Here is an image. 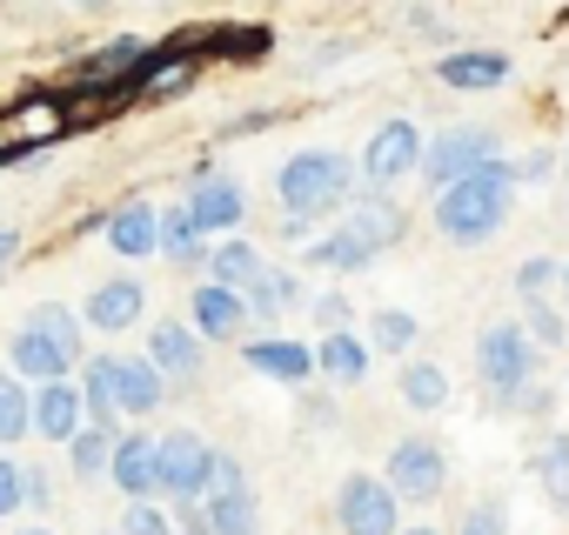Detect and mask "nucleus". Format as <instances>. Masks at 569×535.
I'll return each mask as SVG.
<instances>
[{
	"label": "nucleus",
	"mask_w": 569,
	"mask_h": 535,
	"mask_svg": "<svg viewBox=\"0 0 569 535\" xmlns=\"http://www.w3.org/2000/svg\"><path fill=\"white\" fill-rule=\"evenodd\" d=\"M509 208H516V174H509V161L496 154V161L469 168L462 181L436 188L429 221H436L442 241H456V248H482V241H496V234L509 228Z\"/></svg>",
	"instance_id": "obj_1"
},
{
	"label": "nucleus",
	"mask_w": 569,
	"mask_h": 535,
	"mask_svg": "<svg viewBox=\"0 0 569 535\" xmlns=\"http://www.w3.org/2000/svg\"><path fill=\"white\" fill-rule=\"evenodd\" d=\"M274 194L289 214L302 221H322V214H342V201L356 194V161L336 154V148H302L274 168Z\"/></svg>",
	"instance_id": "obj_2"
},
{
	"label": "nucleus",
	"mask_w": 569,
	"mask_h": 535,
	"mask_svg": "<svg viewBox=\"0 0 569 535\" xmlns=\"http://www.w3.org/2000/svg\"><path fill=\"white\" fill-rule=\"evenodd\" d=\"M536 375H542V349L529 342L522 322H489L476 335V382H482L489 408H516L522 388H536Z\"/></svg>",
	"instance_id": "obj_3"
},
{
	"label": "nucleus",
	"mask_w": 569,
	"mask_h": 535,
	"mask_svg": "<svg viewBox=\"0 0 569 535\" xmlns=\"http://www.w3.org/2000/svg\"><path fill=\"white\" fill-rule=\"evenodd\" d=\"M148 54H154V41H141V34H121V41L81 54L61 81V101H128L134 81L148 74Z\"/></svg>",
	"instance_id": "obj_4"
},
{
	"label": "nucleus",
	"mask_w": 569,
	"mask_h": 535,
	"mask_svg": "<svg viewBox=\"0 0 569 535\" xmlns=\"http://www.w3.org/2000/svg\"><path fill=\"white\" fill-rule=\"evenodd\" d=\"M201 535H261V502H254V482L248 468L214 448V468H208V488H201Z\"/></svg>",
	"instance_id": "obj_5"
},
{
	"label": "nucleus",
	"mask_w": 569,
	"mask_h": 535,
	"mask_svg": "<svg viewBox=\"0 0 569 535\" xmlns=\"http://www.w3.org/2000/svg\"><path fill=\"white\" fill-rule=\"evenodd\" d=\"M416 168H422V128H416L409 114H396V121H382V128L369 134V148L356 154V188L396 194Z\"/></svg>",
	"instance_id": "obj_6"
},
{
	"label": "nucleus",
	"mask_w": 569,
	"mask_h": 535,
	"mask_svg": "<svg viewBox=\"0 0 569 535\" xmlns=\"http://www.w3.org/2000/svg\"><path fill=\"white\" fill-rule=\"evenodd\" d=\"M208 468H214V442H201L194 428L154 435V495L161 502H201Z\"/></svg>",
	"instance_id": "obj_7"
},
{
	"label": "nucleus",
	"mask_w": 569,
	"mask_h": 535,
	"mask_svg": "<svg viewBox=\"0 0 569 535\" xmlns=\"http://www.w3.org/2000/svg\"><path fill=\"white\" fill-rule=\"evenodd\" d=\"M496 154H502V134L469 121V128H442L436 141H422V168H416V174H422L429 188H449V181H462L469 168H482V161H496Z\"/></svg>",
	"instance_id": "obj_8"
},
{
	"label": "nucleus",
	"mask_w": 569,
	"mask_h": 535,
	"mask_svg": "<svg viewBox=\"0 0 569 535\" xmlns=\"http://www.w3.org/2000/svg\"><path fill=\"white\" fill-rule=\"evenodd\" d=\"M382 482L396 488V502H436V495L449 488V455H442V442H436V435H402V442L389 448Z\"/></svg>",
	"instance_id": "obj_9"
},
{
	"label": "nucleus",
	"mask_w": 569,
	"mask_h": 535,
	"mask_svg": "<svg viewBox=\"0 0 569 535\" xmlns=\"http://www.w3.org/2000/svg\"><path fill=\"white\" fill-rule=\"evenodd\" d=\"M336 522H342V535H396L402 528V502H396V488L382 475L356 468L336 488Z\"/></svg>",
	"instance_id": "obj_10"
},
{
	"label": "nucleus",
	"mask_w": 569,
	"mask_h": 535,
	"mask_svg": "<svg viewBox=\"0 0 569 535\" xmlns=\"http://www.w3.org/2000/svg\"><path fill=\"white\" fill-rule=\"evenodd\" d=\"M188 221L201 228V234H234L241 228V214H248V194H241V181L234 174H221L214 161H201L194 168V181H188Z\"/></svg>",
	"instance_id": "obj_11"
},
{
	"label": "nucleus",
	"mask_w": 569,
	"mask_h": 535,
	"mask_svg": "<svg viewBox=\"0 0 569 535\" xmlns=\"http://www.w3.org/2000/svg\"><path fill=\"white\" fill-rule=\"evenodd\" d=\"M108 395H114V415L121 422H141L168 402V382L148 355H108Z\"/></svg>",
	"instance_id": "obj_12"
},
{
	"label": "nucleus",
	"mask_w": 569,
	"mask_h": 535,
	"mask_svg": "<svg viewBox=\"0 0 569 535\" xmlns=\"http://www.w3.org/2000/svg\"><path fill=\"white\" fill-rule=\"evenodd\" d=\"M241 362H248L254 375L281 382V388L316 382V349H309V342H289V335H254V342H241Z\"/></svg>",
	"instance_id": "obj_13"
},
{
	"label": "nucleus",
	"mask_w": 569,
	"mask_h": 535,
	"mask_svg": "<svg viewBox=\"0 0 569 535\" xmlns=\"http://www.w3.org/2000/svg\"><path fill=\"white\" fill-rule=\"evenodd\" d=\"M342 208H349V214H342V228H349V234H362L376 254H382V248H396V241L409 234V208H402L396 194H369V188H356Z\"/></svg>",
	"instance_id": "obj_14"
},
{
	"label": "nucleus",
	"mask_w": 569,
	"mask_h": 535,
	"mask_svg": "<svg viewBox=\"0 0 569 535\" xmlns=\"http://www.w3.org/2000/svg\"><path fill=\"white\" fill-rule=\"evenodd\" d=\"M101 234H108V248L121 261H148L154 241H161V208L154 201H121V208L101 214Z\"/></svg>",
	"instance_id": "obj_15"
},
{
	"label": "nucleus",
	"mask_w": 569,
	"mask_h": 535,
	"mask_svg": "<svg viewBox=\"0 0 569 535\" xmlns=\"http://www.w3.org/2000/svg\"><path fill=\"white\" fill-rule=\"evenodd\" d=\"M141 315H148V289H141L134 275H108V282L88 295V329H94V335H128Z\"/></svg>",
	"instance_id": "obj_16"
},
{
	"label": "nucleus",
	"mask_w": 569,
	"mask_h": 535,
	"mask_svg": "<svg viewBox=\"0 0 569 535\" xmlns=\"http://www.w3.org/2000/svg\"><path fill=\"white\" fill-rule=\"evenodd\" d=\"M108 482H114L128 502H148V495H154V435L121 428L114 448H108ZM154 502H161V495H154Z\"/></svg>",
	"instance_id": "obj_17"
},
{
	"label": "nucleus",
	"mask_w": 569,
	"mask_h": 535,
	"mask_svg": "<svg viewBox=\"0 0 569 535\" xmlns=\"http://www.w3.org/2000/svg\"><path fill=\"white\" fill-rule=\"evenodd\" d=\"M509 54H496V48H462V54H436V81L442 88H456V94H489V88H502L509 81Z\"/></svg>",
	"instance_id": "obj_18"
},
{
	"label": "nucleus",
	"mask_w": 569,
	"mask_h": 535,
	"mask_svg": "<svg viewBox=\"0 0 569 535\" xmlns=\"http://www.w3.org/2000/svg\"><path fill=\"white\" fill-rule=\"evenodd\" d=\"M188 329H194L201 342H241V329H248V302H241L234 289L201 282L194 302H188Z\"/></svg>",
	"instance_id": "obj_19"
},
{
	"label": "nucleus",
	"mask_w": 569,
	"mask_h": 535,
	"mask_svg": "<svg viewBox=\"0 0 569 535\" xmlns=\"http://www.w3.org/2000/svg\"><path fill=\"white\" fill-rule=\"evenodd\" d=\"M201 355H208V342L188 322H154L148 329V362L161 369V382H194L201 375Z\"/></svg>",
	"instance_id": "obj_20"
},
{
	"label": "nucleus",
	"mask_w": 569,
	"mask_h": 535,
	"mask_svg": "<svg viewBox=\"0 0 569 535\" xmlns=\"http://www.w3.org/2000/svg\"><path fill=\"white\" fill-rule=\"evenodd\" d=\"M302 268H316V275H362V268H376V248L336 221L329 234H316V241L302 248Z\"/></svg>",
	"instance_id": "obj_21"
},
{
	"label": "nucleus",
	"mask_w": 569,
	"mask_h": 535,
	"mask_svg": "<svg viewBox=\"0 0 569 535\" xmlns=\"http://www.w3.org/2000/svg\"><path fill=\"white\" fill-rule=\"evenodd\" d=\"M369 369H376V349H369L356 329H336V335H322V342H316V375H329L336 388L369 382Z\"/></svg>",
	"instance_id": "obj_22"
},
{
	"label": "nucleus",
	"mask_w": 569,
	"mask_h": 535,
	"mask_svg": "<svg viewBox=\"0 0 569 535\" xmlns=\"http://www.w3.org/2000/svg\"><path fill=\"white\" fill-rule=\"evenodd\" d=\"M8 369H14L28 388H41V382H68V375H74V362H68L48 335H34V329H14V342H8Z\"/></svg>",
	"instance_id": "obj_23"
},
{
	"label": "nucleus",
	"mask_w": 569,
	"mask_h": 535,
	"mask_svg": "<svg viewBox=\"0 0 569 535\" xmlns=\"http://www.w3.org/2000/svg\"><path fill=\"white\" fill-rule=\"evenodd\" d=\"M28 422H34L41 442H68V435L81 428V395H74V382H41L34 402H28Z\"/></svg>",
	"instance_id": "obj_24"
},
{
	"label": "nucleus",
	"mask_w": 569,
	"mask_h": 535,
	"mask_svg": "<svg viewBox=\"0 0 569 535\" xmlns=\"http://www.w3.org/2000/svg\"><path fill=\"white\" fill-rule=\"evenodd\" d=\"M241 302H248V322H281L302 302V275L296 268H261V275L241 289Z\"/></svg>",
	"instance_id": "obj_25"
},
{
	"label": "nucleus",
	"mask_w": 569,
	"mask_h": 535,
	"mask_svg": "<svg viewBox=\"0 0 569 535\" xmlns=\"http://www.w3.org/2000/svg\"><path fill=\"white\" fill-rule=\"evenodd\" d=\"M201 268H208V282H214V289H234V295H241V289L261 275V268H268V261H261V248H254V241L221 234V241L208 248V261H201Z\"/></svg>",
	"instance_id": "obj_26"
},
{
	"label": "nucleus",
	"mask_w": 569,
	"mask_h": 535,
	"mask_svg": "<svg viewBox=\"0 0 569 535\" xmlns=\"http://www.w3.org/2000/svg\"><path fill=\"white\" fill-rule=\"evenodd\" d=\"M529 475L542 482L549 508H556V515H569V428H549V435L529 448Z\"/></svg>",
	"instance_id": "obj_27"
},
{
	"label": "nucleus",
	"mask_w": 569,
	"mask_h": 535,
	"mask_svg": "<svg viewBox=\"0 0 569 535\" xmlns=\"http://www.w3.org/2000/svg\"><path fill=\"white\" fill-rule=\"evenodd\" d=\"M154 254H168L174 268H201V261H208V234L188 221V208H161V241H154Z\"/></svg>",
	"instance_id": "obj_28"
},
{
	"label": "nucleus",
	"mask_w": 569,
	"mask_h": 535,
	"mask_svg": "<svg viewBox=\"0 0 569 535\" xmlns=\"http://www.w3.org/2000/svg\"><path fill=\"white\" fill-rule=\"evenodd\" d=\"M81 422L88 428H108V435H121V415H114V395H108V355H88L81 362Z\"/></svg>",
	"instance_id": "obj_29"
},
{
	"label": "nucleus",
	"mask_w": 569,
	"mask_h": 535,
	"mask_svg": "<svg viewBox=\"0 0 569 535\" xmlns=\"http://www.w3.org/2000/svg\"><path fill=\"white\" fill-rule=\"evenodd\" d=\"M28 402H34V388H28L8 362H0V448H14V442H28V435H34Z\"/></svg>",
	"instance_id": "obj_30"
},
{
	"label": "nucleus",
	"mask_w": 569,
	"mask_h": 535,
	"mask_svg": "<svg viewBox=\"0 0 569 535\" xmlns=\"http://www.w3.org/2000/svg\"><path fill=\"white\" fill-rule=\"evenodd\" d=\"M396 388H402V402H409L416 415H436V408H449V375H442L436 362H402Z\"/></svg>",
	"instance_id": "obj_31"
},
{
	"label": "nucleus",
	"mask_w": 569,
	"mask_h": 535,
	"mask_svg": "<svg viewBox=\"0 0 569 535\" xmlns=\"http://www.w3.org/2000/svg\"><path fill=\"white\" fill-rule=\"evenodd\" d=\"M416 335H422V322H416L409 309H376V315H369V349H376V355H409Z\"/></svg>",
	"instance_id": "obj_32"
},
{
	"label": "nucleus",
	"mask_w": 569,
	"mask_h": 535,
	"mask_svg": "<svg viewBox=\"0 0 569 535\" xmlns=\"http://www.w3.org/2000/svg\"><path fill=\"white\" fill-rule=\"evenodd\" d=\"M28 329H34V335H48V342H54L68 362H81V315H74V309H61V302H41V309L28 315Z\"/></svg>",
	"instance_id": "obj_33"
},
{
	"label": "nucleus",
	"mask_w": 569,
	"mask_h": 535,
	"mask_svg": "<svg viewBox=\"0 0 569 535\" xmlns=\"http://www.w3.org/2000/svg\"><path fill=\"white\" fill-rule=\"evenodd\" d=\"M108 448H114V435L81 422V428L68 435V468H74V482H94V475H108Z\"/></svg>",
	"instance_id": "obj_34"
},
{
	"label": "nucleus",
	"mask_w": 569,
	"mask_h": 535,
	"mask_svg": "<svg viewBox=\"0 0 569 535\" xmlns=\"http://www.w3.org/2000/svg\"><path fill=\"white\" fill-rule=\"evenodd\" d=\"M201 48H214L221 61H261L274 48V34L268 28H214V34H201Z\"/></svg>",
	"instance_id": "obj_35"
},
{
	"label": "nucleus",
	"mask_w": 569,
	"mask_h": 535,
	"mask_svg": "<svg viewBox=\"0 0 569 535\" xmlns=\"http://www.w3.org/2000/svg\"><path fill=\"white\" fill-rule=\"evenodd\" d=\"M556 268H562V261H549V254H529V261H516V295H522V309L556 295Z\"/></svg>",
	"instance_id": "obj_36"
},
{
	"label": "nucleus",
	"mask_w": 569,
	"mask_h": 535,
	"mask_svg": "<svg viewBox=\"0 0 569 535\" xmlns=\"http://www.w3.org/2000/svg\"><path fill=\"white\" fill-rule=\"evenodd\" d=\"M114 535H174V515L148 495V502H128V508H121V528H114Z\"/></svg>",
	"instance_id": "obj_37"
},
{
	"label": "nucleus",
	"mask_w": 569,
	"mask_h": 535,
	"mask_svg": "<svg viewBox=\"0 0 569 535\" xmlns=\"http://www.w3.org/2000/svg\"><path fill=\"white\" fill-rule=\"evenodd\" d=\"M522 329H529L536 349H562V342H569V322H562V309H549V302H529V322H522Z\"/></svg>",
	"instance_id": "obj_38"
},
{
	"label": "nucleus",
	"mask_w": 569,
	"mask_h": 535,
	"mask_svg": "<svg viewBox=\"0 0 569 535\" xmlns=\"http://www.w3.org/2000/svg\"><path fill=\"white\" fill-rule=\"evenodd\" d=\"M556 168H562V154H556V148H529V154H516V161H509V174H516L522 188H542V181H556Z\"/></svg>",
	"instance_id": "obj_39"
},
{
	"label": "nucleus",
	"mask_w": 569,
	"mask_h": 535,
	"mask_svg": "<svg viewBox=\"0 0 569 535\" xmlns=\"http://www.w3.org/2000/svg\"><path fill=\"white\" fill-rule=\"evenodd\" d=\"M456 535H509L502 502H496V495H489V502H469V508H462V522H456Z\"/></svg>",
	"instance_id": "obj_40"
},
{
	"label": "nucleus",
	"mask_w": 569,
	"mask_h": 535,
	"mask_svg": "<svg viewBox=\"0 0 569 535\" xmlns=\"http://www.w3.org/2000/svg\"><path fill=\"white\" fill-rule=\"evenodd\" d=\"M21 515V462L14 455H0V522Z\"/></svg>",
	"instance_id": "obj_41"
},
{
	"label": "nucleus",
	"mask_w": 569,
	"mask_h": 535,
	"mask_svg": "<svg viewBox=\"0 0 569 535\" xmlns=\"http://www.w3.org/2000/svg\"><path fill=\"white\" fill-rule=\"evenodd\" d=\"M316 322H322V335L349 329V322H356V315H349V295H336V289H329V295H316Z\"/></svg>",
	"instance_id": "obj_42"
},
{
	"label": "nucleus",
	"mask_w": 569,
	"mask_h": 535,
	"mask_svg": "<svg viewBox=\"0 0 569 535\" xmlns=\"http://www.w3.org/2000/svg\"><path fill=\"white\" fill-rule=\"evenodd\" d=\"M254 128H274V114H248V121H228V134H254Z\"/></svg>",
	"instance_id": "obj_43"
},
{
	"label": "nucleus",
	"mask_w": 569,
	"mask_h": 535,
	"mask_svg": "<svg viewBox=\"0 0 569 535\" xmlns=\"http://www.w3.org/2000/svg\"><path fill=\"white\" fill-rule=\"evenodd\" d=\"M14 254H21V234H14V228H0V268H8Z\"/></svg>",
	"instance_id": "obj_44"
},
{
	"label": "nucleus",
	"mask_w": 569,
	"mask_h": 535,
	"mask_svg": "<svg viewBox=\"0 0 569 535\" xmlns=\"http://www.w3.org/2000/svg\"><path fill=\"white\" fill-rule=\"evenodd\" d=\"M556 289H562V302H569V261H562V268H556Z\"/></svg>",
	"instance_id": "obj_45"
},
{
	"label": "nucleus",
	"mask_w": 569,
	"mask_h": 535,
	"mask_svg": "<svg viewBox=\"0 0 569 535\" xmlns=\"http://www.w3.org/2000/svg\"><path fill=\"white\" fill-rule=\"evenodd\" d=\"M14 535H54V528H48V522H28V528H14Z\"/></svg>",
	"instance_id": "obj_46"
},
{
	"label": "nucleus",
	"mask_w": 569,
	"mask_h": 535,
	"mask_svg": "<svg viewBox=\"0 0 569 535\" xmlns=\"http://www.w3.org/2000/svg\"><path fill=\"white\" fill-rule=\"evenodd\" d=\"M396 535H442V528H396Z\"/></svg>",
	"instance_id": "obj_47"
},
{
	"label": "nucleus",
	"mask_w": 569,
	"mask_h": 535,
	"mask_svg": "<svg viewBox=\"0 0 569 535\" xmlns=\"http://www.w3.org/2000/svg\"><path fill=\"white\" fill-rule=\"evenodd\" d=\"M562 168H569V148H562Z\"/></svg>",
	"instance_id": "obj_48"
},
{
	"label": "nucleus",
	"mask_w": 569,
	"mask_h": 535,
	"mask_svg": "<svg viewBox=\"0 0 569 535\" xmlns=\"http://www.w3.org/2000/svg\"><path fill=\"white\" fill-rule=\"evenodd\" d=\"M101 535H114V528H101Z\"/></svg>",
	"instance_id": "obj_49"
}]
</instances>
